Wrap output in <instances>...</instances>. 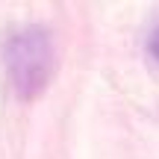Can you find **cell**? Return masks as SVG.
I'll list each match as a JSON object with an SVG mask.
<instances>
[{
    "mask_svg": "<svg viewBox=\"0 0 159 159\" xmlns=\"http://www.w3.org/2000/svg\"><path fill=\"white\" fill-rule=\"evenodd\" d=\"M148 53H150V59L159 65V21L150 27V33H148Z\"/></svg>",
    "mask_w": 159,
    "mask_h": 159,
    "instance_id": "obj_2",
    "label": "cell"
},
{
    "mask_svg": "<svg viewBox=\"0 0 159 159\" xmlns=\"http://www.w3.org/2000/svg\"><path fill=\"white\" fill-rule=\"evenodd\" d=\"M3 65L15 94L21 100H35L53 77V39L44 27H21L3 44Z\"/></svg>",
    "mask_w": 159,
    "mask_h": 159,
    "instance_id": "obj_1",
    "label": "cell"
}]
</instances>
